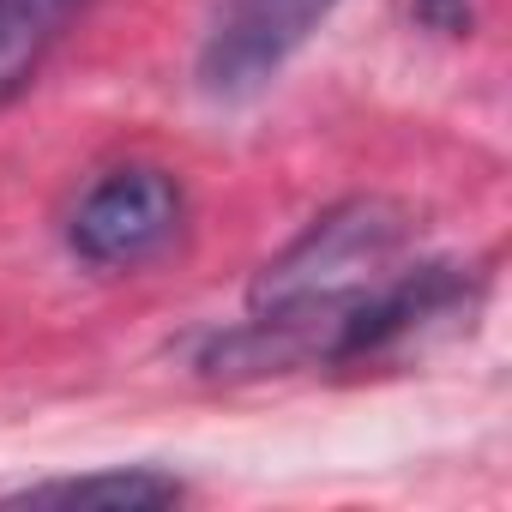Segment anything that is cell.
I'll return each instance as SVG.
<instances>
[{
	"mask_svg": "<svg viewBox=\"0 0 512 512\" xmlns=\"http://www.w3.org/2000/svg\"><path fill=\"white\" fill-rule=\"evenodd\" d=\"M25 506H109V512H145V506H175L181 482L163 470H97V476H67V482H37L19 488Z\"/></svg>",
	"mask_w": 512,
	"mask_h": 512,
	"instance_id": "obj_5",
	"label": "cell"
},
{
	"mask_svg": "<svg viewBox=\"0 0 512 512\" xmlns=\"http://www.w3.org/2000/svg\"><path fill=\"white\" fill-rule=\"evenodd\" d=\"M181 229V187L163 169H115L103 175L73 211V253L103 272H133L175 241Z\"/></svg>",
	"mask_w": 512,
	"mask_h": 512,
	"instance_id": "obj_3",
	"label": "cell"
},
{
	"mask_svg": "<svg viewBox=\"0 0 512 512\" xmlns=\"http://www.w3.org/2000/svg\"><path fill=\"white\" fill-rule=\"evenodd\" d=\"M332 7L338 0H223L199 43V91L217 103L266 91Z\"/></svg>",
	"mask_w": 512,
	"mask_h": 512,
	"instance_id": "obj_2",
	"label": "cell"
},
{
	"mask_svg": "<svg viewBox=\"0 0 512 512\" xmlns=\"http://www.w3.org/2000/svg\"><path fill=\"white\" fill-rule=\"evenodd\" d=\"M85 0H0V103L19 97Z\"/></svg>",
	"mask_w": 512,
	"mask_h": 512,
	"instance_id": "obj_4",
	"label": "cell"
},
{
	"mask_svg": "<svg viewBox=\"0 0 512 512\" xmlns=\"http://www.w3.org/2000/svg\"><path fill=\"white\" fill-rule=\"evenodd\" d=\"M404 235H410V223L386 199H350V205L326 211L308 235H296L260 272V284H253V314L332 302V296H350V290L386 278Z\"/></svg>",
	"mask_w": 512,
	"mask_h": 512,
	"instance_id": "obj_1",
	"label": "cell"
}]
</instances>
